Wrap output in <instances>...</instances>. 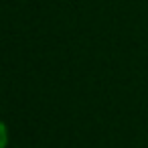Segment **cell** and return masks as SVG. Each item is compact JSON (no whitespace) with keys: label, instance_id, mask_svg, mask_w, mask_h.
Listing matches in <instances>:
<instances>
[{"label":"cell","instance_id":"cell-1","mask_svg":"<svg viewBox=\"0 0 148 148\" xmlns=\"http://www.w3.org/2000/svg\"><path fill=\"white\" fill-rule=\"evenodd\" d=\"M8 142V132H6V126L0 122V148H4Z\"/></svg>","mask_w":148,"mask_h":148}]
</instances>
